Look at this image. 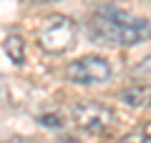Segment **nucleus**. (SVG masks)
Here are the masks:
<instances>
[{
    "label": "nucleus",
    "instance_id": "obj_1",
    "mask_svg": "<svg viewBox=\"0 0 151 143\" xmlns=\"http://www.w3.org/2000/svg\"><path fill=\"white\" fill-rule=\"evenodd\" d=\"M88 33L96 43L131 48L136 43H144L151 38V20L136 18L113 5H106L88 20Z\"/></svg>",
    "mask_w": 151,
    "mask_h": 143
},
{
    "label": "nucleus",
    "instance_id": "obj_2",
    "mask_svg": "<svg viewBox=\"0 0 151 143\" xmlns=\"http://www.w3.org/2000/svg\"><path fill=\"white\" fill-rule=\"evenodd\" d=\"M76 35H78V28H76V23L68 15H50L38 28L35 43L45 53L60 55V53H68L76 45Z\"/></svg>",
    "mask_w": 151,
    "mask_h": 143
},
{
    "label": "nucleus",
    "instance_id": "obj_3",
    "mask_svg": "<svg viewBox=\"0 0 151 143\" xmlns=\"http://www.w3.org/2000/svg\"><path fill=\"white\" fill-rule=\"evenodd\" d=\"M65 78L76 85H96L111 78V65L101 55H83L65 65Z\"/></svg>",
    "mask_w": 151,
    "mask_h": 143
},
{
    "label": "nucleus",
    "instance_id": "obj_4",
    "mask_svg": "<svg viewBox=\"0 0 151 143\" xmlns=\"http://www.w3.org/2000/svg\"><path fill=\"white\" fill-rule=\"evenodd\" d=\"M70 116H73V121H76L78 128L91 131V133L106 131V128H111L113 121H116V113L108 106H101V103H76L73 111H70Z\"/></svg>",
    "mask_w": 151,
    "mask_h": 143
},
{
    "label": "nucleus",
    "instance_id": "obj_5",
    "mask_svg": "<svg viewBox=\"0 0 151 143\" xmlns=\"http://www.w3.org/2000/svg\"><path fill=\"white\" fill-rule=\"evenodd\" d=\"M121 103L134 111H144V108H151V85L146 83H136L131 88L121 90Z\"/></svg>",
    "mask_w": 151,
    "mask_h": 143
},
{
    "label": "nucleus",
    "instance_id": "obj_6",
    "mask_svg": "<svg viewBox=\"0 0 151 143\" xmlns=\"http://www.w3.org/2000/svg\"><path fill=\"white\" fill-rule=\"evenodd\" d=\"M3 50L13 60V65H23V60H25V43H23L20 35H8L3 40Z\"/></svg>",
    "mask_w": 151,
    "mask_h": 143
},
{
    "label": "nucleus",
    "instance_id": "obj_7",
    "mask_svg": "<svg viewBox=\"0 0 151 143\" xmlns=\"http://www.w3.org/2000/svg\"><path fill=\"white\" fill-rule=\"evenodd\" d=\"M38 123L45 128H63V118L58 113H43V116L38 118Z\"/></svg>",
    "mask_w": 151,
    "mask_h": 143
},
{
    "label": "nucleus",
    "instance_id": "obj_8",
    "mask_svg": "<svg viewBox=\"0 0 151 143\" xmlns=\"http://www.w3.org/2000/svg\"><path fill=\"white\" fill-rule=\"evenodd\" d=\"M121 143H151V141L144 136V131L139 128V131H131V133H126V136L121 138Z\"/></svg>",
    "mask_w": 151,
    "mask_h": 143
},
{
    "label": "nucleus",
    "instance_id": "obj_9",
    "mask_svg": "<svg viewBox=\"0 0 151 143\" xmlns=\"http://www.w3.org/2000/svg\"><path fill=\"white\" fill-rule=\"evenodd\" d=\"M134 75H141V78H151V55L144 58L139 65H134Z\"/></svg>",
    "mask_w": 151,
    "mask_h": 143
},
{
    "label": "nucleus",
    "instance_id": "obj_10",
    "mask_svg": "<svg viewBox=\"0 0 151 143\" xmlns=\"http://www.w3.org/2000/svg\"><path fill=\"white\" fill-rule=\"evenodd\" d=\"M141 131H144V136H146V138H149V141H151V121H146Z\"/></svg>",
    "mask_w": 151,
    "mask_h": 143
},
{
    "label": "nucleus",
    "instance_id": "obj_11",
    "mask_svg": "<svg viewBox=\"0 0 151 143\" xmlns=\"http://www.w3.org/2000/svg\"><path fill=\"white\" fill-rule=\"evenodd\" d=\"M30 3H53V0H30Z\"/></svg>",
    "mask_w": 151,
    "mask_h": 143
}]
</instances>
